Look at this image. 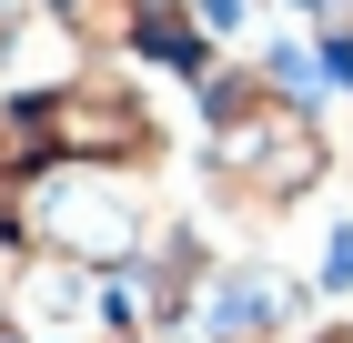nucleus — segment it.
<instances>
[{
  "label": "nucleus",
  "mask_w": 353,
  "mask_h": 343,
  "mask_svg": "<svg viewBox=\"0 0 353 343\" xmlns=\"http://www.w3.org/2000/svg\"><path fill=\"white\" fill-rule=\"evenodd\" d=\"M10 263H21V253L0 242V333H10Z\"/></svg>",
  "instance_id": "9d476101"
},
{
  "label": "nucleus",
  "mask_w": 353,
  "mask_h": 343,
  "mask_svg": "<svg viewBox=\"0 0 353 343\" xmlns=\"http://www.w3.org/2000/svg\"><path fill=\"white\" fill-rule=\"evenodd\" d=\"M10 343H111V293L81 263H10Z\"/></svg>",
  "instance_id": "39448f33"
},
{
  "label": "nucleus",
  "mask_w": 353,
  "mask_h": 343,
  "mask_svg": "<svg viewBox=\"0 0 353 343\" xmlns=\"http://www.w3.org/2000/svg\"><path fill=\"white\" fill-rule=\"evenodd\" d=\"M303 283L323 293V303H353V212H333V222H323V253H313Z\"/></svg>",
  "instance_id": "6e6552de"
},
{
  "label": "nucleus",
  "mask_w": 353,
  "mask_h": 343,
  "mask_svg": "<svg viewBox=\"0 0 353 343\" xmlns=\"http://www.w3.org/2000/svg\"><path fill=\"white\" fill-rule=\"evenodd\" d=\"M51 10L81 41V61H132L141 51V0H51Z\"/></svg>",
  "instance_id": "0eeeda50"
},
{
  "label": "nucleus",
  "mask_w": 353,
  "mask_h": 343,
  "mask_svg": "<svg viewBox=\"0 0 353 343\" xmlns=\"http://www.w3.org/2000/svg\"><path fill=\"white\" fill-rule=\"evenodd\" d=\"M192 111H202V192H192V212L212 222L222 253H263L272 233H293L333 192L323 111L263 91V71L243 51L192 71Z\"/></svg>",
  "instance_id": "f257e3e1"
},
{
  "label": "nucleus",
  "mask_w": 353,
  "mask_h": 343,
  "mask_svg": "<svg viewBox=\"0 0 353 343\" xmlns=\"http://www.w3.org/2000/svg\"><path fill=\"white\" fill-rule=\"evenodd\" d=\"M343 101H353V51H343Z\"/></svg>",
  "instance_id": "9b49d317"
},
{
  "label": "nucleus",
  "mask_w": 353,
  "mask_h": 343,
  "mask_svg": "<svg viewBox=\"0 0 353 343\" xmlns=\"http://www.w3.org/2000/svg\"><path fill=\"white\" fill-rule=\"evenodd\" d=\"M30 111H41L51 161H101V172H162L172 161V111L132 61H81L51 101H30Z\"/></svg>",
  "instance_id": "7ed1b4c3"
},
{
  "label": "nucleus",
  "mask_w": 353,
  "mask_h": 343,
  "mask_svg": "<svg viewBox=\"0 0 353 343\" xmlns=\"http://www.w3.org/2000/svg\"><path fill=\"white\" fill-rule=\"evenodd\" d=\"M81 71V41L61 30L51 0H0V101H51Z\"/></svg>",
  "instance_id": "423d86ee"
},
{
  "label": "nucleus",
  "mask_w": 353,
  "mask_h": 343,
  "mask_svg": "<svg viewBox=\"0 0 353 343\" xmlns=\"http://www.w3.org/2000/svg\"><path fill=\"white\" fill-rule=\"evenodd\" d=\"M313 323V283L263 253H212L202 283H192V313H182V343H293Z\"/></svg>",
  "instance_id": "20e7f679"
},
{
  "label": "nucleus",
  "mask_w": 353,
  "mask_h": 343,
  "mask_svg": "<svg viewBox=\"0 0 353 343\" xmlns=\"http://www.w3.org/2000/svg\"><path fill=\"white\" fill-rule=\"evenodd\" d=\"M293 343H353V313H323V323H303Z\"/></svg>",
  "instance_id": "1a4fd4ad"
},
{
  "label": "nucleus",
  "mask_w": 353,
  "mask_h": 343,
  "mask_svg": "<svg viewBox=\"0 0 353 343\" xmlns=\"http://www.w3.org/2000/svg\"><path fill=\"white\" fill-rule=\"evenodd\" d=\"M182 202L152 192V172H101V161H41L10 202H0V242L41 253V263H81V273H121L132 253H152Z\"/></svg>",
  "instance_id": "f03ea898"
}]
</instances>
